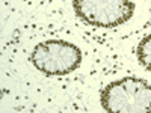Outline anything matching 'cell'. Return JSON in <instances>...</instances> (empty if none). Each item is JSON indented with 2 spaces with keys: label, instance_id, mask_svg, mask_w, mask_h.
Masks as SVG:
<instances>
[{
  "label": "cell",
  "instance_id": "cell-4",
  "mask_svg": "<svg viewBox=\"0 0 151 113\" xmlns=\"http://www.w3.org/2000/svg\"><path fill=\"white\" fill-rule=\"evenodd\" d=\"M137 60L141 65L151 72V35L142 38V41L137 45Z\"/></svg>",
  "mask_w": 151,
  "mask_h": 113
},
{
  "label": "cell",
  "instance_id": "cell-1",
  "mask_svg": "<svg viewBox=\"0 0 151 113\" xmlns=\"http://www.w3.org/2000/svg\"><path fill=\"white\" fill-rule=\"evenodd\" d=\"M101 106L109 113H151V86L136 77L112 82L101 92Z\"/></svg>",
  "mask_w": 151,
  "mask_h": 113
},
{
  "label": "cell",
  "instance_id": "cell-2",
  "mask_svg": "<svg viewBox=\"0 0 151 113\" xmlns=\"http://www.w3.org/2000/svg\"><path fill=\"white\" fill-rule=\"evenodd\" d=\"M29 59L32 65L45 75H67L80 67L82 51L71 42L50 39L35 45Z\"/></svg>",
  "mask_w": 151,
  "mask_h": 113
},
{
  "label": "cell",
  "instance_id": "cell-3",
  "mask_svg": "<svg viewBox=\"0 0 151 113\" xmlns=\"http://www.w3.org/2000/svg\"><path fill=\"white\" fill-rule=\"evenodd\" d=\"M73 8L86 24L104 29L127 23L134 12L132 0H73Z\"/></svg>",
  "mask_w": 151,
  "mask_h": 113
}]
</instances>
